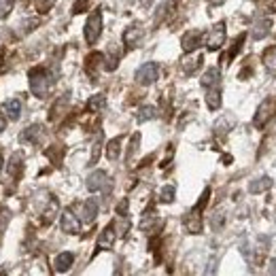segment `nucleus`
<instances>
[{"instance_id": "1", "label": "nucleus", "mask_w": 276, "mask_h": 276, "mask_svg": "<svg viewBox=\"0 0 276 276\" xmlns=\"http://www.w3.org/2000/svg\"><path fill=\"white\" fill-rule=\"evenodd\" d=\"M28 83H30V92L34 93L36 98L45 100L49 96V92L53 88V79L49 77V73L43 68V66H36L28 73Z\"/></svg>"}, {"instance_id": "2", "label": "nucleus", "mask_w": 276, "mask_h": 276, "mask_svg": "<svg viewBox=\"0 0 276 276\" xmlns=\"http://www.w3.org/2000/svg\"><path fill=\"white\" fill-rule=\"evenodd\" d=\"M274 115H276V98L272 96V98H266L262 104H259L257 113L253 117V125L257 130H262V128H266V123L270 121Z\"/></svg>"}, {"instance_id": "3", "label": "nucleus", "mask_w": 276, "mask_h": 276, "mask_svg": "<svg viewBox=\"0 0 276 276\" xmlns=\"http://www.w3.org/2000/svg\"><path fill=\"white\" fill-rule=\"evenodd\" d=\"M134 79H136L138 85H153L157 79H160V66H157V62H145L143 66H140L136 73H134Z\"/></svg>"}, {"instance_id": "4", "label": "nucleus", "mask_w": 276, "mask_h": 276, "mask_svg": "<svg viewBox=\"0 0 276 276\" xmlns=\"http://www.w3.org/2000/svg\"><path fill=\"white\" fill-rule=\"evenodd\" d=\"M100 34H102V11L96 9L85 21V41H88V45H93L100 38Z\"/></svg>"}, {"instance_id": "5", "label": "nucleus", "mask_w": 276, "mask_h": 276, "mask_svg": "<svg viewBox=\"0 0 276 276\" xmlns=\"http://www.w3.org/2000/svg\"><path fill=\"white\" fill-rule=\"evenodd\" d=\"M88 189L92 193H98V191H108L110 189V179L104 170H93L92 175L88 177Z\"/></svg>"}, {"instance_id": "6", "label": "nucleus", "mask_w": 276, "mask_h": 276, "mask_svg": "<svg viewBox=\"0 0 276 276\" xmlns=\"http://www.w3.org/2000/svg\"><path fill=\"white\" fill-rule=\"evenodd\" d=\"M60 227H62L64 234L75 236V234L81 232V221L77 219V215L73 210L66 208V210H62V215H60Z\"/></svg>"}, {"instance_id": "7", "label": "nucleus", "mask_w": 276, "mask_h": 276, "mask_svg": "<svg viewBox=\"0 0 276 276\" xmlns=\"http://www.w3.org/2000/svg\"><path fill=\"white\" fill-rule=\"evenodd\" d=\"M223 43H225V21H219L217 26H212V30H210L206 47H208V51H219L221 47H223Z\"/></svg>"}, {"instance_id": "8", "label": "nucleus", "mask_w": 276, "mask_h": 276, "mask_svg": "<svg viewBox=\"0 0 276 276\" xmlns=\"http://www.w3.org/2000/svg\"><path fill=\"white\" fill-rule=\"evenodd\" d=\"M183 225L187 234H202V210L193 206L183 217Z\"/></svg>"}, {"instance_id": "9", "label": "nucleus", "mask_w": 276, "mask_h": 276, "mask_svg": "<svg viewBox=\"0 0 276 276\" xmlns=\"http://www.w3.org/2000/svg\"><path fill=\"white\" fill-rule=\"evenodd\" d=\"M202 38H204L202 30H187L183 38H181V47H183L185 53H193L202 45Z\"/></svg>"}, {"instance_id": "10", "label": "nucleus", "mask_w": 276, "mask_h": 276, "mask_svg": "<svg viewBox=\"0 0 276 276\" xmlns=\"http://www.w3.org/2000/svg\"><path fill=\"white\" fill-rule=\"evenodd\" d=\"M115 238H117L115 223H108V225L104 227V230L100 232V236H98V244H96V249H98V251H108V249H113Z\"/></svg>"}, {"instance_id": "11", "label": "nucleus", "mask_w": 276, "mask_h": 276, "mask_svg": "<svg viewBox=\"0 0 276 276\" xmlns=\"http://www.w3.org/2000/svg\"><path fill=\"white\" fill-rule=\"evenodd\" d=\"M19 143H26V145H41L43 143V128L41 125H30L19 134Z\"/></svg>"}, {"instance_id": "12", "label": "nucleus", "mask_w": 276, "mask_h": 276, "mask_svg": "<svg viewBox=\"0 0 276 276\" xmlns=\"http://www.w3.org/2000/svg\"><path fill=\"white\" fill-rule=\"evenodd\" d=\"M143 38H145V30L140 28V26H130L123 32V43H125L128 49H132V47H138Z\"/></svg>"}, {"instance_id": "13", "label": "nucleus", "mask_w": 276, "mask_h": 276, "mask_svg": "<svg viewBox=\"0 0 276 276\" xmlns=\"http://www.w3.org/2000/svg\"><path fill=\"white\" fill-rule=\"evenodd\" d=\"M98 208H100L98 198L85 200L83 202V210H81V221H83V223H93V219L98 217Z\"/></svg>"}, {"instance_id": "14", "label": "nucleus", "mask_w": 276, "mask_h": 276, "mask_svg": "<svg viewBox=\"0 0 276 276\" xmlns=\"http://www.w3.org/2000/svg\"><path fill=\"white\" fill-rule=\"evenodd\" d=\"M164 225V221L155 215V212H145L143 221H140V230L147 232V234H155L160 227Z\"/></svg>"}, {"instance_id": "15", "label": "nucleus", "mask_w": 276, "mask_h": 276, "mask_svg": "<svg viewBox=\"0 0 276 276\" xmlns=\"http://www.w3.org/2000/svg\"><path fill=\"white\" fill-rule=\"evenodd\" d=\"M75 264V255L70 253V251H64V253H60V255H55L53 259V270L55 272H60V274H64L70 270V266Z\"/></svg>"}, {"instance_id": "16", "label": "nucleus", "mask_w": 276, "mask_h": 276, "mask_svg": "<svg viewBox=\"0 0 276 276\" xmlns=\"http://www.w3.org/2000/svg\"><path fill=\"white\" fill-rule=\"evenodd\" d=\"M200 83H202V88H204V90H208V88H219V83H221V70H219L217 66L208 68L206 73L202 75Z\"/></svg>"}, {"instance_id": "17", "label": "nucleus", "mask_w": 276, "mask_h": 276, "mask_svg": "<svg viewBox=\"0 0 276 276\" xmlns=\"http://www.w3.org/2000/svg\"><path fill=\"white\" fill-rule=\"evenodd\" d=\"M2 110H4V115H6V119H9V121H17L19 117H21V100L19 98L6 100Z\"/></svg>"}, {"instance_id": "18", "label": "nucleus", "mask_w": 276, "mask_h": 276, "mask_svg": "<svg viewBox=\"0 0 276 276\" xmlns=\"http://www.w3.org/2000/svg\"><path fill=\"white\" fill-rule=\"evenodd\" d=\"M102 62H104V55L100 51H93L88 55V60H85V70H88V75L96 79L98 77V68L102 66Z\"/></svg>"}, {"instance_id": "19", "label": "nucleus", "mask_w": 276, "mask_h": 276, "mask_svg": "<svg viewBox=\"0 0 276 276\" xmlns=\"http://www.w3.org/2000/svg\"><path fill=\"white\" fill-rule=\"evenodd\" d=\"M21 170H23V155L21 153H13L11 160H9V177L13 181H17L21 177Z\"/></svg>"}, {"instance_id": "20", "label": "nucleus", "mask_w": 276, "mask_h": 276, "mask_svg": "<svg viewBox=\"0 0 276 276\" xmlns=\"http://www.w3.org/2000/svg\"><path fill=\"white\" fill-rule=\"evenodd\" d=\"M121 143H123V136H115L113 140H108V143H106V157H108L110 162L119 160V155H121Z\"/></svg>"}, {"instance_id": "21", "label": "nucleus", "mask_w": 276, "mask_h": 276, "mask_svg": "<svg viewBox=\"0 0 276 276\" xmlns=\"http://www.w3.org/2000/svg\"><path fill=\"white\" fill-rule=\"evenodd\" d=\"M268 189H272V179L270 177H259L249 183V191L251 193H264Z\"/></svg>"}, {"instance_id": "22", "label": "nucleus", "mask_w": 276, "mask_h": 276, "mask_svg": "<svg viewBox=\"0 0 276 276\" xmlns=\"http://www.w3.org/2000/svg\"><path fill=\"white\" fill-rule=\"evenodd\" d=\"M264 64L268 68V73H270L272 77H276V45L268 47V49L264 51Z\"/></svg>"}, {"instance_id": "23", "label": "nucleus", "mask_w": 276, "mask_h": 276, "mask_svg": "<svg viewBox=\"0 0 276 276\" xmlns=\"http://www.w3.org/2000/svg\"><path fill=\"white\" fill-rule=\"evenodd\" d=\"M177 2H179V0H168V2H164L160 9H157V13H155V26H160V21H164L172 11H175Z\"/></svg>"}, {"instance_id": "24", "label": "nucleus", "mask_w": 276, "mask_h": 276, "mask_svg": "<svg viewBox=\"0 0 276 276\" xmlns=\"http://www.w3.org/2000/svg\"><path fill=\"white\" fill-rule=\"evenodd\" d=\"M206 106L210 110H219V106H221V90L219 88L206 90Z\"/></svg>"}, {"instance_id": "25", "label": "nucleus", "mask_w": 276, "mask_h": 276, "mask_svg": "<svg viewBox=\"0 0 276 276\" xmlns=\"http://www.w3.org/2000/svg\"><path fill=\"white\" fill-rule=\"evenodd\" d=\"M104 106H106V96H104V93H96V96H92L88 100V110H90V113H100Z\"/></svg>"}, {"instance_id": "26", "label": "nucleus", "mask_w": 276, "mask_h": 276, "mask_svg": "<svg viewBox=\"0 0 276 276\" xmlns=\"http://www.w3.org/2000/svg\"><path fill=\"white\" fill-rule=\"evenodd\" d=\"M66 106H68V96H62V98L51 106V110H49V121H55L60 115H64Z\"/></svg>"}, {"instance_id": "27", "label": "nucleus", "mask_w": 276, "mask_h": 276, "mask_svg": "<svg viewBox=\"0 0 276 276\" xmlns=\"http://www.w3.org/2000/svg\"><path fill=\"white\" fill-rule=\"evenodd\" d=\"M270 28H272V21L270 19H264V21H259L255 30H253V38L255 41H262L264 36H268V32H270Z\"/></svg>"}, {"instance_id": "28", "label": "nucleus", "mask_w": 276, "mask_h": 276, "mask_svg": "<svg viewBox=\"0 0 276 276\" xmlns=\"http://www.w3.org/2000/svg\"><path fill=\"white\" fill-rule=\"evenodd\" d=\"M157 117V108L151 106V104H147V106H140L138 110V115H136V119L143 123V121H149V119H155Z\"/></svg>"}, {"instance_id": "29", "label": "nucleus", "mask_w": 276, "mask_h": 276, "mask_svg": "<svg viewBox=\"0 0 276 276\" xmlns=\"http://www.w3.org/2000/svg\"><path fill=\"white\" fill-rule=\"evenodd\" d=\"M244 41H247V34H238V38L234 41V45H232V49H230V53H227V62H232L236 55L240 53V49H242V45H244Z\"/></svg>"}, {"instance_id": "30", "label": "nucleus", "mask_w": 276, "mask_h": 276, "mask_svg": "<svg viewBox=\"0 0 276 276\" xmlns=\"http://www.w3.org/2000/svg\"><path fill=\"white\" fill-rule=\"evenodd\" d=\"M100 151H102V130H98L96 134V143L92 147V157H90V164H98V157H100Z\"/></svg>"}, {"instance_id": "31", "label": "nucleus", "mask_w": 276, "mask_h": 276, "mask_svg": "<svg viewBox=\"0 0 276 276\" xmlns=\"http://www.w3.org/2000/svg\"><path fill=\"white\" fill-rule=\"evenodd\" d=\"M11 223V210L9 208H0V242H2V236L6 232V227Z\"/></svg>"}, {"instance_id": "32", "label": "nucleus", "mask_w": 276, "mask_h": 276, "mask_svg": "<svg viewBox=\"0 0 276 276\" xmlns=\"http://www.w3.org/2000/svg\"><path fill=\"white\" fill-rule=\"evenodd\" d=\"M202 62H204V58H202V55H198V58H195V60H185V62H183V73H185V75H193L195 70L200 68V64H202Z\"/></svg>"}, {"instance_id": "33", "label": "nucleus", "mask_w": 276, "mask_h": 276, "mask_svg": "<svg viewBox=\"0 0 276 276\" xmlns=\"http://www.w3.org/2000/svg\"><path fill=\"white\" fill-rule=\"evenodd\" d=\"M175 193H177V189L175 185H166L162 191H160V202L162 204H170V202H175Z\"/></svg>"}, {"instance_id": "34", "label": "nucleus", "mask_w": 276, "mask_h": 276, "mask_svg": "<svg viewBox=\"0 0 276 276\" xmlns=\"http://www.w3.org/2000/svg\"><path fill=\"white\" fill-rule=\"evenodd\" d=\"M55 212H58V202H55L53 198L49 200V208H47L45 212H43V225H49L51 221H53V217H55Z\"/></svg>"}, {"instance_id": "35", "label": "nucleus", "mask_w": 276, "mask_h": 276, "mask_svg": "<svg viewBox=\"0 0 276 276\" xmlns=\"http://www.w3.org/2000/svg\"><path fill=\"white\" fill-rule=\"evenodd\" d=\"M230 128H232V121L227 119V117H223V119H219L215 123V134L217 136H225V134L230 132Z\"/></svg>"}, {"instance_id": "36", "label": "nucleus", "mask_w": 276, "mask_h": 276, "mask_svg": "<svg viewBox=\"0 0 276 276\" xmlns=\"http://www.w3.org/2000/svg\"><path fill=\"white\" fill-rule=\"evenodd\" d=\"M15 6V0H0V19H6Z\"/></svg>"}, {"instance_id": "37", "label": "nucleus", "mask_w": 276, "mask_h": 276, "mask_svg": "<svg viewBox=\"0 0 276 276\" xmlns=\"http://www.w3.org/2000/svg\"><path fill=\"white\" fill-rule=\"evenodd\" d=\"M92 0H77V2L73 4V15H79V13H85L90 9Z\"/></svg>"}, {"instance_id": "38", "label": "nucleus", "mask_w": 276, "mask_h": 276, "mask_svg": "<svg viewBox=\"0 0 276 276\" xmlns=\"http://www.w3.org/2000/svg\"><path fill=\"white\" fill-rule=\"evenodd\" d=\"M117 64H119V55H108V58H106V62H104V68L108 70V73H113V70L117 68Z\"/></svg>"}, {"instance_id": "39", "label": "nucleus", "mask_w": 276, "mask_h": 276, "mask_svg": "<svg viewBox=\"0 0 276 276\" xmlns=\"http://www.w3.org/2000/svg\"><path fill=\"white\" fill-rule=\"evenodd\" d=\"M38 23H41V19H28V21H23L21 26H19V28H21V34H23V32H26V34L32 32V30L38 26Z\"/></svg>"}, {"instance_id": "40", "label": "nucleus", "mask_w": 276, "mask_h": 276, "mask_svg": "<svg viewBox=\"0 0 276 276\" xmlns=\"http://www.w3.org/2000/svg\"><path fill=\"white\" fill-rule=\"evenodd\" d=\"M138 143H140V134H134L132 143H130V151H128V160H132V155L138 151Z\"/></svg>"}, {"instance_id": "41", "label": "nucleus", "mask_w": 276, "mask_h": 276, "mask_svg": "<svg viewBox=\"0 0 276 276\" xmlns=\"http://www.w3.org/2000/svg\"><path fill=\"white\" fill-rule=\"evenodd\" d=\"M128 208H130V202H128V198H123L119 204H117V215L125 217V215H128Z\"/></svg>"}, {"instance_id": "42", "label": "nucleus", "mask_w": 276, "mask_h": 276, "mask_svg": "<svg viewBox=\"0 0 276 276\" xmlns=\"http://www.w3.org/2000/svg\"><path fill=\"white\" fill-rule=\"evenodd\" d=\"M55 4V0H41V2H38V13H49V9Z\"/></svg>"}, {"instance_id": "43", "label": "nucleus", "mask_w": 276, "mask_h": 276, "mask_svg": "<svg viewBox=\"0 0 276 276\" xmlns=\"http://www.w3.org/2000/svg\"><path fill=\"white\" fill-rule=\"evenodd\" d=\"M6 121H9V119H6V115H4V110H2V108H0V132H4V125H6Z\"/></svg>"}, {"instance_id": "44", "label": "nucleus", "mask_w": 276, "mask_h": 276, "mask_svg": "<svg viewBox=\"0 0 276 276\" xmlns=\"http://www.w3.org/2000/svg\"><path fill=\"white\" fill-rule=\"evenodd\" d=\"M223 162H225V166H230L232 164V155H223Z\"/></svg>"}, {"instance_id": "45", "label": "nucleus", "mask_w": 276, "mask_h": 276, "mask_svg": "<svg viewBox=\"0 0 276 276\" xmlns=\"http://www.w3.org/2000/svg\"><path fill=\"white\" fill-rule=\"evenodd\" d=\"M270 266H272V268H270V272H272V274H274V272H276V262H272V264H270Z\"/></svg>"}, {"instance_id": "46", "label": "nucleus", "mask_w": 276, "mask_h": 276, "mask_svg": "<svg viewBox=\"0 0 276 276\" xmlns=\"http://www.w3.org/2000/svg\"><path fill=\"white\" fill-rule=\"evenodd\" d=\"M0 170H2V155H0Z\"/></svg>"}, {"instance_id": "47", "label": "nucleus", "mask_w": 276, "mask_h": 276, "mask_svg": "<svg viewBox=\"0 0 276 276\" xmlns=\"http://www.w3.org/2000/svg\"><path fill=\"white\" fill-rule=\"evenodd\" d=\"M0 66H2V55H0Z\"/></svg>"}]
</instances>
